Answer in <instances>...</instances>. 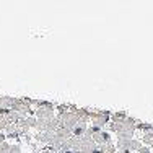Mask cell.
Wrapping results in <instances>:
<instances>
[{"instance_id": "1", "label": "cell", "mask_w": 153, "mask_h": 153, "mask_svg": "<svg viewBox=\"0 0 153 153\" xmlns=\"http://www.w3.org/2000/svg\"><path fill=\"white\" fill-rule=\"evenodd\" d=\"M121 153H129V152H127V150H126V152H121Z\"/></svg>"}]
</instances>
